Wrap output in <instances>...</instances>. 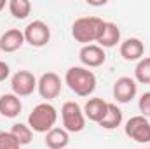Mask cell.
Returning a JSON list of instances; mask_svg holds the SVG:
<instances>
[{
    "label": "cell",
    "mask_w": 150,
    "mask_h": 149,
    "mask_svg": "<svg viewBox=\"0 0 150 149\" xmlns=\"http://www.w3.org/2000/svg\"><path fill=\"white\" fill-rule=\"evenodd\" d=\"M11 88L16 97H28L37 90V77L30 70H18L11 79Z\"/></svg>",
    "instance_id": "obj_7"
},
{
    "label": "cell",
    "mask_w": 150,
    "mask_h": 149,
    "mask_svg": "<svg viewBox=\"0 0 150 149\" xmlns=\"http://www.w3.org/2000/svg\"><path fill=\"white\" fill-rule=\"evenodd\" d=\"M79 60L86 69H94L105 63L107 54H105V49L100 47L98 44H87V46H82V49L79 51Z\"/></svg>",
    "instance_id": "obj_9"
},
{
    "label": "cell",
    "mask_w": 150,
    "mask_h": 149,
    "mask_svg": "<svg viewBox=\"0 0 150 149\" xmlns=\"http://www.w3.org/2000/svg\"><path fill=\"white\" fill-rule=\"evenodd\" d=\"M9 12L16 19H26L28 14L32 12V4L28 0H9L7 2Z\"/></svg>",
    "instance_id": "obj_18"
},
{
    "label": "cell",
    "mask_w": 150,
    "mask_h": 149,
    "mask_svg": "<svg viewBox=\"0 0 150 149\" xmlns=\"http://www.w3.org/2000/svg\"><path fill=\"white\" fill-rule=\"evenodd\" d=\"M65 82L79 97H89L96 90V75L86 67H70L65 74Z\"/></svg>",
    "instance_id": "obj_2"
},
{
    "label": "cell",
    "mask_w": 150,
    "mask_h": 149,
    "mask_svg": "<svg viewBox=\"0 0 150 149\" xmlns=\"http://www.w3.org/2000/svg\"><path fill=\"white\" fill-rule=\"evenodd\" d=\"M23 109L21 98L16 97L14 93H4L0 97V114L4 117H16Z\"/></svg>",
    "instance_id": "obj_14"
},
{
    "label": "cell",
    "mask_w": 150,
    "mask_h": 149,
    "mask_svg": "<svg viewBox=\"0 0 150 149\" xmlns=\"http://www.w3.org/2000/svg\"><path fill=\"white\" fill-rule=\"evenodd\" d=\"M61 119H63V126L68 133H79L86 126V116H84L82 107L77 102H72V100L63 104Z\"/></svg>",
    "instance_id": "obj_4"
},
{
    "label": "cell",
    "mask_w": 150,
    "mask_h": 149,
    "mask_svg": "<svg viewBox=\"0 0 150 149\" xmlns=\"http://www.w3.org/2000/svg\"><path fill=\"white\" fill-rule=\"evenodd\" d=\"M82 111H84V116H86L89 121L100 123V121L107 116V112H108V102H105L103 98L94 97V98H89V100L86 102V105H84Z\"/></svg>",
    "instance_id": "obj_12"
},
{
    "label": "cell",
    "mask_w": 150,
    "mask_h": 149,
    "mask_svg": "<svg viewBox=\"0 0 150 149\" xmlns=\"http://www.w3.org/2000/svg\"><path fill=\"white\" fill-rule=\"evenodd\" d=\"M101 128L105 130H115L122 125V111L115 105V104H108V112L107 116L98 123Z\"/></svg>",
    "instance_id": "obj_17"
},
{
    "label": "cell",
    "mask_w": 150,
    "mask_h": 149,
    "mask_svg": "<svg viewBox=\"0 0 150 149\" xmlns=\"http://www.w3.org/2000/svg\"><path fill=\"white\" fill-rule=\"evenodd\" d=\"M25 44V35L18 28H11L2 34L0 37V51L4 53H14Z\"/></svg>",
    "instance_id": "obj_13"
},
{
    "label": "cell",
    "mask_w": 150,
    "mask_h": 149,
    "mask_svg": "<svg viewBox=\"0 0 150 149\" xmlns=\"http://www.w3.org/2000/svg\"><path fill=\"white\" fill-rule=\"evenodd\" d=\"M136 91H138V84L133 77H119L115 82H113V98L119 102V104H127L131 102L134 97H136Z\"/></svg>",
    "instance_id": "obj_10"
},
{
    "label": "cell",
    "mask_w": 150,
    "mask_h": 149,
    "mask_svg": "<svg viewBox=\"0 0 150 149\" xmlns=\"http://www.w3.org/2000/svg\"><path fill=\"white\" fill-rule=\"evenodd\" d=\"M120 42V28L112 23V21H107L105 23V28H103V34L98 40V46L100 47H113Z\"/></svg>",
    "instance_id": "obj_16"
},
{
    "label": "cell",
    "mask_w": 150,
    "mask_h": 149,
    "mask_svg": "<svg viewBox=\"0 0 150 149\" xmlns=\"http://www.w3.org/2000/svg\"><path fill=\"white\" fill-rule=\"evenodd\" d=\"M0 149H21L18 140L12 137L11 132H2L0 130Z\"/></svg>",
    "instance_id": "obj_21"
},
{
    "label": "cell",
    "mask_w": 150,
    "mask_h": 149,
    "mask_svg": "<svg viewBox=\"0 0 150 149\" xmlns=\"http://www.w3.org/2000/svg\"><path fill=\"white\" fill-rule=\"evenodd\" d=\"M105 23L101 18L98 16H84V18H79L75 19L74 25H72V37L87 46V44H93V42H98L101 34H103V28H105Z\"/></svg>",
    "instance_id": "obj_1"
},
{
    "label": "cell",
    "mask_w": 150,
    "mask_h": 149,
    "mask_svg": "<svg viewBox=\"0 0 150 149\" xmlns=\"http://www.w3.org/2000/svg\"><path fill=\"white\" fill-rule=\"evenodd\" d=\"M58 121V111L52 104L42 102L33 107V111L28 116V126L37 133H47L54 128Z\"/></svg>",
    "instance_id": "obj_3"
},
{
    "label": "cell",
    "mask_w": 150,
    "mask_h": 149,
    "mask_svg": "<svg viewBox=\"0 0 150 149\" xmlns=\"http://www.w3.org/2000/svg\"><path fill=\"white\" fill-rule=\"evenodd\" d=\"M5 5H7V2H5V0H0V12L5 9Z\"/></svg>",
    "instance_id": "obj_24"
},
{
    "label": "cell",
    "mask_w": 150,
    "mask_h": 149,
    "mask_svg": "<svg viewBox=\"0 0 150 149\" xmlns=\"http://www.w3.org/2000/svg\"><path fill=\"white\" fill-rule=\"evenodd\" d=\"M124 133L138 142V144H147L150 142V123L145 116H133L126 121L124 126Z\"/></svg>",
    "instance_id": "obj_5"
},
{
    "label": "cell",
    "mask_w": 150,
    "mask_h": 149,
    "mask_svg": "<svg viewBox=\"0 0 150 149\" xmlns=\"http://www.w3.org/2000/svg\"><path fill=\"white\" fill-rule=\"evenodd\" d=\"M37 90H38V93H40V97L45 98L47 102L58 98L59 93H61V77L56 72H45V74H42L37 81Z\"/></svg>",
    "instance_id": "obj_8"
},
{
    "label": "cell",
    "mask_w": 150,
    "mask_h": 149,
    "mask_svg": "<svg viewBox=\"0 0 150 149\" xmlns=\"http://www.w3.org/2000/svg\"><path fill=\"white\" fill-rule=\"evenodd\" d=\"M138 109L142 112V116L145 117H150V91H145L140 100H138Z\"/></svg>",
    "instance_id": "obj_22"
},
{
    "label": "cell",
    "mask_w": 150,
    "mask_h": 149,
    "mask_svg": "<svg viewBox=\"0 0 150 149\" xmlns=\"http://www.w3.org/2000/svg\"><path fill=\"white\" fill-rule=\"evenodd\" d=\"M149 149H150V148H149Z\"/></svg>",
    "instance_id": "obj_25"
},
{
    "label": "cell",
    "mask_w": 150,
    "mask_h": 149,
    "mask_svg": "<svg viewBox=\"0 0 150 149\" xmlns=\"http://www.w3.org/2000/svg\"><path fill=\"white\" fill-rule=\"evenodd\" d=\"M9 75H11V69H9V65H7L5 62H0V82L5 81Z\"/></svg>",
    "instance_id": "obj_23"
},
{
    "label": "cell",
    "mask_w": 150,
    "mask_h": 149,
    "mask_svg": "<svg viewBox=\"0 0 150 149\" xmlns=\"http://www.w3.org/2000/svg\"><path fill=\"white\" fill-rule=\"evenodd\" d=\"M11 133H12V137L18 140L19 146H28V144L32 142V139H33V130H32L28 125H25V123H16V125H12Z\"/></svg>",
    "instance_id": "obj_19"
},
{
    "label": "cell",
    "mask_w": 150,
    "mask_h": 149,
    "mask_svg": "<svg viewBox=\"0 0 150 149\" xmlns=\"http://www.w3.org/2000/svg\"><path fill=\"white\" fill-rule=\"evenodd\" d=\"M134 81L142 84H150V56L142 58L134 69Z\"/></svg>",
    "instance_id": "obj_20"
},
{
    "label": "cell",
    "mask_w": 150,
    "mask_h": 149,
    "mask_svg": "<svg viewBox=\"0 0 150 149\" xmlns=\"http://www.w3.org/2000/svg\"><path fill=\"white\" fill-rule=\"evenodd\" d=\"M120 56L127 62H140L143 58V53H145V46L140 39L136 37H129L126 39L124 42H120Z\"/></svg>",
    "instance_id": "obj_11"
},
{
    "label": "cell",
    "mask_w": 150,
    "mask_h": 149,
    "mask_svg": "<svg viewBox=\"0 0 150 149\" xmlns=\"http://www.w3.org/2000/svg\"><path fill=\"white\" fill-rule=\"evenodd\" d=\"M70 142L68 132L65 128H58L54 126L51 132L45 133V146L49 149H65Z\"/></svg>",
    "instance_id": "obj_15"
},
{
    "label": "cell",
    "mask_w": 150,
    "mask_h": 149,
    "mask_svg": "<svg viewBox=\"0 0 150 149\" xmlns=\"http://www.w3.org/2000/svg\"><path fill=\"white\" fill-rule=\"evenodd\" d=\"M23 35H25V42H28L30 46L44 47L51 40V28L42 19H35L26 25V28L23 30Z\"/></svg>",
    "instance_id": "obj_6"
}]
</instances>
